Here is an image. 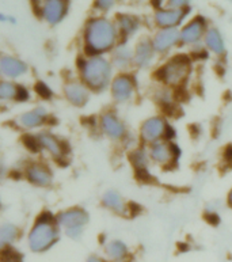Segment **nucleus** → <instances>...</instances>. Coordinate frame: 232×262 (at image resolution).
<instances>
[{"label":"nucleus","instance_id":"nucleus-1","mask_svg":"<svg viewBox=\"0 0 232 262\" xmlns=\"http://www.w3.org/2000/svg\"><path fill=\"white\" fill-rule=\"evenodd\" d=\"M121 42L115 22L105 16L91 18L83 33L84 56H106Z\"/></svg>","mask_w":232,"mask_h":262},{"label":"nucleus","instance_id":"nucleus-2","mask_svg":"<svg viewBox=\"0 0 232 262\" xmlns=\"http://www.w3.org/2000/svg\"><path fill=\"white\" fill-rule=\"evenodd\" d=\"M194 61L190 53H174L152 70V78L156 84L179 91L189 83L194 72Z\"/></svg>","mask_w":232,"mask_h":262},{"label":"nucleus","instance_id":"nucleus-3","mask_svg":"<svg viewBox=\"0 0 232 262\" xmlns=\"http://www.w3.org/2000/svg\"><path fill=\"white\" fill-rule=\"evenodd\" d=\"M78 72L79 79L94 94H102L109 90L111 79L115 75L107 56H83L79 59Z\"/></svg>","mask_w":232,"mask_h":262},{"label":"nucleus","instance_id":"nucleus-4","mask_svg":"<svg viewBox=\"0 0 232 262\" xmlns=\"http://www.w3.org/2000/svg\"><path fill=\"white\" fill-rule=\"evenodd\" d=\"M61 238V228L57 224L56 216L49 212H43L37 217L28 234L29 249L36 253L42 254L47 253L57 245Z\"/></svg>","mask_w":232,"mask_h":262},{"label":"nucleus","instance_id":"nucleus-5","mask_svg":"<svg viewBox=\"0 0 232 262\" xmlns=\"http://www.w3.org/2000/svg\"><path fill=\"white\" fill-rule=\"evenodd\" d=\"M177 130L167 116L161 113L152 114L140 122L137 130L138 143L143 145L154 144L161 140H175Z\"/></svg>","mask_w":232,"mask_h":262},{"label":"nucleus","instance_id":"nucleus-6","mask_svg":"<svg viewBox=\"0 0 232 262\" xmlns=\"http://www.w3.org/2000/svg\"><path fill=\"white\" fill-rule=\"evenodd\" d=\"M97 125H98L99 132L102 133L106 139L114 141V143H122L125 145L128 144L129 145L128 149L140 144V143H133V140L130 139L129 126L114 109H107L99 114Z\"/></svg>","mask_w":232,"mask_h":262},{"label":"nucleus","instance_id":"nucleus-7","mask_svg":"<svg viewBox=\"0 0 232 262\" xmlns=\"http://www.w3.org/2000/svg\"><path fill=\"white\" fill-rule=\"evenodd\" d=\"M152 166L163 171H173L178 167L182 149L175 140H161L147 145Z\"/></svg>","mask_w":232,"mask_h":262},{"label":"nucleus","instance_id":"nucleus-8","mask_svg":"<svg viewBox=\"0 0 232 262\" xmlns=\"http://www.w3.org/2000/svg\"><path fill=\"white\" fill-rule=\"evenodd\" d=\"M56 220L67 238L79 241L90 223V213L82 207H71L59 212Z\"/></svg>","mask_w":232,"mask_h":262},{"label":"nucleus","instance_id":"nucleus-9","mask_svg":"<svg viewBox=\"0 0 232 262\" xmlns=\"http://www.w3.org/2000/svg\"><path fill=\"white\" fill-rule=\"evenodd\" d=\"M109 93L115 105H128L133 102L138 94V80L134 71L115 72Z\"/></svg>","mask_w":232,"mask_h":262},{"label":"nucleus","instance_id":"nucleus-10","mask_svg":"<svg viewBox=\"0 0 232 262\" xmlns=\"http://www.w3.org/2000/svg\"><path fill=\"white\" fill-rule=\"evenodd\" d=\"M101 205L106 211L120 217H134L138 213V211H136V208L138 207L137 204L126 200V197L115 189H107L103 193L101 197Z\"/></svg>","mask_w":232,"mask_h":262},{"label":"nucleus","instance_id":"nucleus-11","mask_svg":"<svg viewBox=\"0 0 232 262\" xmlns=\"http://www.w3.org/2000/svg\"><path fill=\"white\" fill-rule=\"evenodd\" d=\"M126 158H128V162H129L130 167L133 170L137 180H140L142 182H150L152 180V172H151L152 162L150 159L147 145H134L128 149Z\"/></svg>","mask_w":232,"mask_h":262},{"label":"nucleus","instance_id":"nucleus-12","mask_svg":"<svg viewBox=\"0 0 232 262\" xmlns=\"http://www.w3.org/2000/svg\"><path fill=\"white\" fill-rule=\"evenodd\" d=\"M157 53L152 45L151 37H142L133 47V70H154L156 67Z\"/></svg>","mask_w":232,"mask_h":262},{"label":"nucleus","instance_id":"nucleus-13","mask_svg":"<svg viewBox=\"0 0 232 262\" xmlns=\"http://www.w3.org/2000/svg\"><path fill=\"white\" fill-rule=\"evenodd\" d=\"M209 29L208 20L204 16L197 15L194 18L182 26L179 30V37H181V47L194 48L197 45H201L206 30Z\"/></svg>","mask_w":232,"mask_h":262},{"label":"nucleus","instance_id":"nucleus-14","mask_svg":"<svg viewBox=\"0 0 232 262\" xmlns=\"http://www.w3.org/2000/svg\"><path fill=\"white\" fill-rule=\"evenodd\" d=\"M152 45L157 56L167 57L171 55V52L175 48L181 47V37H179V29H159L152 37H151Z\"/></svg>","mask_w":232,"mask_h":262},{"label":"nucleus","instance_id":"nucleus-15","mask_svg":"<svg viewBox=\"0 0 232 262\" xmlns=\"http://www.w3.org/2000/svg\"><path fill=\"white\" fill-rule=\"evenodd\" d=\"M190 8L163 7L155 10L154 22L157 29H178L188 18Z\"/></svg>","mask_w":232,"mask_h":262},{"label":"nucleus","instance_id":"nucleus-16","mask_svg":"<svg viewBox=\"0 0 232 262\" xmlns=\"http://www.w3.org/2000/svg\"><path fill=\"white\" fill-rule=\"evenodd\" d=\"M36 139L38 141L39 149L49 154L56 161H64L67 158L68 149L65 147V143L59 136H56L55 133L49 132V130H42V132L37 133Z\"/></svg>","mask_w":232,"mask_h":262},{"label":"nucleus","instance_id":"nucleus-17","mask_svg":"<svg viewBox=\"0 0 232 262\" xmlns=\"http://www.w3.org/2000/svg\"><path fill=\"white\" fill-rule=\"evenodd\" d=\"M25 178L37 188H49L53 184L55 176L51 167L43 162H30L25 167Z\"/></svg>","mask_w":232,"mask_h":262},{"label":"nucleus","instance_id":"nucleus-18","mask_svg":"<svg viewBox=\"0 0 232 262\" xmlns=\"http://www.w3.org/2000/svg\"><path fill=\"white\" fill-rule=\"evenodd\" d=\"M64 97L68 101V103H71L74 107H86L88 105V102L91 99V93L88 90V87L80 80V79H74V80H68L64 84L63 89Z\"/></svg>","mask_w":232,"mask_h":262},{"label":"nucleus","instance_id":"nucleus-19","mask_svg":"<svg viewBox=\"0 0 232 262\" xmlns=\"http://www.w3.org/2000/svg\"><path fill=\"white\" fill-rule=\"evenodd\" d=\"M178 94L179 93L173 90V89L161 86V84H156L151 97L154 99L155 105L160 109L161 114L169 117L170 114L175 113L178 110Z\"/></svg>","mask_w":232,"mask_h":262},{"label":"nucleus","instance_id":"nucleus-20","mask_svg":"<svg viewBox=\"0 0 232 262\" xmlns=\"http://www.w3.org/2000/svg\"><path fill=\"white\" fill-rule=\"evenodd\" d=\"M28 64L15 56H0V78L7 79V80H16L28 74Z\"/></svg>","mask_w":232,"mask_h":262},{"label":"nucleus","instance_id":"nucleus-21","mask_svg":"<svg viewBox=\"0 0 232 262\" xmlns=\"http://www.w3.org/2000/svg\"><path fill=\"white\" fill-rule=\"evenodd\" d=\"M32 94L28 87L18 84L14 80H0V102H28Z\"/></svg>","mask_w":232,"mask_h":262},{"label":"nucleus","instance_id":"nucleus-22","mask_svg":"<svg viewBox=\"0 0 232 262\" xmlns=\"http://www.w3.org/2000/svg\"><path fill=\"white\" fill-rule=\"evenodd\" d=\"M110 61L115 72H126L133 70V48L128 42H120L110 53Z\"/></svg>","mask_w":232,"mask_h":262},{"label":"nucleus","instance_id":"nucleus-23","mask_svg":"<svg viewBox=\"0 0 232 262\" xmlns=\"http://www.w3.org/2000/svg\"><path fill=\"white\" fill-rule=\"evenodd\" d=\"M103 257L109 262H122L132 258V250L129 245L122 239H109L103 245Z\"/></svg>","mask_w":232,"mask_h":262},{"label":"nucleus","instance_id":"nucleus-24","mask_svg":"<svg viewBox=\"0 0 232 262\" xmlns=\"http://www.w3.org/2000/svg\"><path fill=\"white\" fill-rule=\"evenodd\" d=\"M48 120H49V113H48L47 107L37 106V107H33V109L20 114L18 117V124L24 129L33 130L45 125Z\"/></svg>","mask_w":232,"mask_h":262},{"label":"nucleus","instance_id":"nucleus-25","mask_svg":"<svg viewBox=\"0 0 232 262\" xmlns=\"http://www.w3.org/2000/svg\"><path fill=\"white\" fill-rule=\"evenodd\" d=\"M68 10V0H45L41 15L48 24L57 25L64 19Z\"/></svg>","mask_w":232,"mask_h":262},{"label":"nucleus","instance_id":"nucleus-26","mask_svg":"<svg viewBox=\"0 0 232 262\" xmlns=\"http://www.w3.org/2000/svg\"><path fill=\"white\" fill-rule=\"evenodd\" d=\"M115 26H117L118 34L121 42H128L140 29V19L132 14H118L115 16Z\"/></svg>","mask_w":232,"mask_h":262},{"label":"nucleus","instance_id":"nucleus-27","mask_svg":"<svg viewBox=\"0 0 232 262\" xmlns=\"http://www.w3.org/2000/svg\"><path fill=\"white\" fill-rule=\"evenodd\" d=\"M202 45L209 53H212L216 57H224L225 53H227V48H225L223 35L216 28H209L206 30L204 39H202Z\"/></svg>","mask_w":232,"mask_h":262},{"label":"nucleus","instance_id":"nucleus-28","mask_svg":"<svg viewBox=\"0 0 232 262\" xmlns=\"http://www.w3.org/2000/svg\"><path fill=\"white\" fill-rule=\"evenodd\" d=\"M22 230L14 223L0 224V242L6 246H11L20 238Z\"/></svg>","mask_w":232,"mask_h":262},{"label":"nucleus","instance_id":"nucleus-29","mask_svg":"<svg viewBox=\"0 0 232 262\" xmlns=\"http://www.w3.org/2000/svg\"><path fill=\"white\" fill-rule=\"evenodd\" d=\"M0 262H24V254L12 245L6 246L0 253Z\"/></svg>","mask_w":232,"mask_h":262},{"label":"nucleus","instance_id":"nucleus-30","mask_svg":"<svg viewBox=\"0 0 232 262\" xmlns=\"http://www.w3.org/2000/svg\"><path fill=\"white\" fill-rule=\"evenodd\" d=\"M36 93L39 95V97H41V98H43V99H49L52 97V94H53L51 90V87L48 86L45 82L37 83Z\"/></svg>","mask_w":232,"mask_h":262},{"label":"nucleus","instance_id":"nucleus-31","mask_svg":"<svg viewBox=\"0 0 232 262\" xmlns=\"http://www.w3.org/2000/svg\"><path fill=\"white\" fill-rule=\"evenodd\" d=\"M114 4H115V0H95L94 6L98 11L107 12V11H110Z\"/></svg>","mask_w":232,"mask_h":262},{"label":"nucleus","instance_id":"nucleus-32","mask_svg":"<svg viewBox=\"0 0 232 262\" xmlns=\"http://www.w3.org/2000/svg\"><path fill=\"white\" fill-rule=\"evenodd\" d=\"M190 0H166L169 8H189Z\"/></svg>","mask_w":232,"mask_h":262},{"label":"nucleus","instance_id":"nucleus-33","mask_svg":"<svg viewBox=\"0 0 232 262\" xmlns=\"http://www.w3.org/2000/svg\"><path fill=\"white\" fill-rule=\"evenodd\" d=\"M204 217L206 219V222L211 224H213V226H216L219 222H220V217H219V213L217 212H215L213 209H209V211H205L204 212Z\"/></svg>","mask_w":232,"mask_h":262},{"label":"nucleus","instance_id":"nucleus-34","mask_svg":"<svg viewBox=\"0 0 232 262\" xmlns=\"http://www.w3.org/2000/svg\"><path fill=\"white\" fill-rule=\"evenodd\" d=\"M223 162L232 166V144L225 145L223 149Z\"/></svg>","mask_w":232,"mask_h":262},{"label":"nucleus","instance_id":"nucleus-35","mask_svg":"<svg viewBox=\"0 0 232 262\" xmlns=\"http://www.w3.org/2000/svg\"><path fill=\"white\" fill-rule=\"evenodd\" d=\"M84 262H109L103 255L98 254H91L90 257H87V259Z\"/></svg>","mask_w":232,"mask_h":262},{"label":"nucleus","instance_id":"nucleus-36","mask_svg":"<svg viewBox=\"0 0 232 262\" xmlns=\"http://www.w3.org/2000/svg\"><path fill=\"white\" fill-rule=\"evenodd\" d=\"M225 204H227V207L229 209H232V186L228 189V192H227V196H225Z\"/></svg>","mask_w":232,"mask_h":262},{"label":"nucleus","instance_id":"nucleus-37","mask_svg":"<svg viewBox=\"0 0 232 262\" xmlns=\"http://www.w3.org/2000/svg\"><path fill=\"white\" fill-rule=\"evenodd\" d=\"M163 4H165V0H152V6L155 7V10L163 8Z\"/></svg>","mask_w":232,"mask_h":262},{"label":"nucleus","instance_id":"nucleus-38","mask_svg":"<svg viewBox=\"0 0 232 262\" xmlns=\"http://www.w3.org/2000/svg\"><path fill=\"white\" fill-rule=\"evenodd\" d=\"M33 4H34V7H36V10H38V8H41L43 6V3H45V0H32Z\"/></svg>","mask_w":232,"mask_h":262},{"label":"nucleus","instance_id":"nucleus-39","mask_svg":"<svg viewBox=\"0 0 232 262\" xmlns=\"http://www.w3.org/2000/svg\"><path fill=\"white\" fill-rule=\"evenodd\" d=\"M4 176H6V167L3 163H0V181H3Z\"/></svg>","mask_w":232,"mask_h":262},{"label":"nucleus","instance_id":"nucleus-40","mask_svg":"<svg viewBox=\"0 0 232 262\" xmlns=\"http://www.w3.org/2000/svg\"><path fill=\"white\" fill-rule=\"evenodd\" d=\"M122 262H137V261H136V259H134L133 257H132V258H129V259H125V261H122Z\"/></svg>","mask_w":232,"mask_h":262},{"label":"nucleus","instance_id":"nucleus-41","mask_svg":"<svg viewBox=\"0 0 232 262\" xmlns=\"http://www.w3.org/2000/svg\"><path fill=\"white\" fill-rule=\"evenodd\" d=\"M4 247H6V245H4V243L0 242V253H2V250H3Z\"/></svg>","mask_w":232,"mask_h":262}]
</instances>
